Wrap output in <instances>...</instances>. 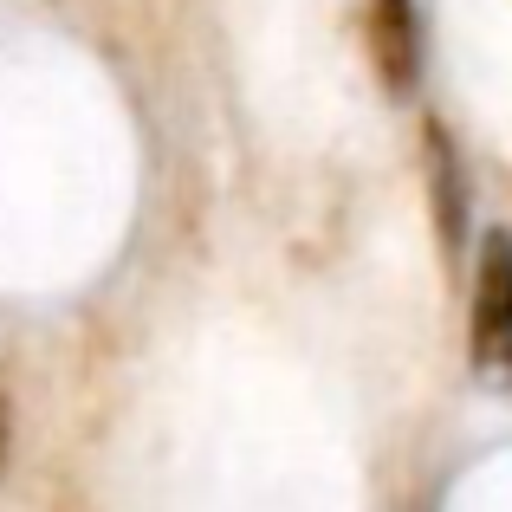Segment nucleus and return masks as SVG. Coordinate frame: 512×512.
Masks as SVG:
<instances>
[{
	"label": "nucleus",
	"mask_w": 512,
	"mask_h": 512,
	"mask_svg": "<svg viewBox=\"0 0 512 512\" xmlns=\"http://www.w3.org/2000/svg\"><path fill=\"white\" fill-rule=\"evenodd\" d=\"M467 350H474V370L480 376L512 383V234H506V227H493V234L480 240Z\"/></svg>",
	"instance_id": "nucleus-1"
},
{
	"label": "nucleus",
	"mask_w": 512,
	"mask_h": 512,
	"mask_svg": "<svg viewBox=\"0 0 512 512\" xmlns=\"http://www.w3.org/2000/svg\"><path fill=\"white\" fill-rule=\"evenodd\" d=\"M376 52H383L389 85L415 78V26H409V0H376Z\"/></svg>",
	"instance_id": "nucleus-2"
},
{
	"label": "nucleus",
	"mask_w": 512,
	"mask_h": 512,
	"mask_svg": "<svg viewBox=\"0 0 512 512\" xmlns=\"http://www.w3.org/2000/svg\"><path fill=\"white\" fill-rule=\"evenodd\" d=\"M0 461H7V396H0Z\"/></svg>",
	"instance_id": "nucleus-3"
}]
</instances>
